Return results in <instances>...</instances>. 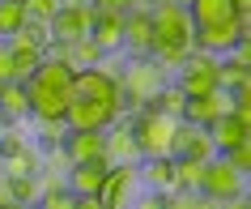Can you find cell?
I'll return each mask as SVG.
<instances>
[{"mask_svg": "<svg viewBox=\"0 0 251 209\" xmlns=\"http://www.w3.org/2000/svg\"><path fill=\"white\" fill-rule=\"evenodd\" d=\"M4 128H9V119H4V111H0V132H4Z\"/></svg>", "mask_w": 251, "mask_h": 209, "instance_id": "obj_44", "label": "cell"}, {"mask_svg": "<svg viewBox=\"0 0 251 209\" xmlns=\"http://www.w3.org/2000/svg\"><path fill=\"white\" fill-rule=\"evenodd\" d=\"M141 179L153 188V192H175V158H141Z\"/></svg>", "mask_w": 251, "mask_h": 209, "instance_id": "obj_20", "label": "cell"}, {"mask_svg": "<svg viewBox=\"0 0 251 209\" xmlns=\"http://www.w3.org/2000/svg\"><path fill=\"white\" fill-rule=\"evenodd\" d=\"M22 145H26V141H22V128H17V124H9V128L0 132V162H4V158H13Z\"/></svg>", "mask_w": 251, "mask_h": 209, "instance_id": "obj_33", "label": "cell"}, {"mask_svg": "<svg viewBox=\"0 0 251 209\" xmlns=\"http://www.w3.org/2000/svg\"><path fill=\"white\" fill-rule=\"evenodd\" d=\"M90 39H94V47H98L102 56L124 52V13H115V9H98V13H94Z\"/></svg>", "mask_w": 251, "mask_h": 209, "instance_id": "obj_15", "label": "cell"}, {"mask_svg": "<svg viewBox=\"0 0 251 209\" xmlns=\"http://www.w3.org/2000/svg\"><path fill=\"white\" fill-rule=\"evenodd\" d=\"M60 154L68 158V167L77 162H90V158H106V132H94V128H68Z\"/></svg>", "mask_w": 251, "mask_h": 209, "instance_id": "obj_13", "label": "cell"}, {"mask_svg": "<svg viewBox=\"0 0 251 209\" xmlns=\"http://www.w3.org/2000/svg\"><path fill=\"white\" fill-rule=\"evenodd\" d=\"M243 81H251V68L238 64V60H230V56H222L217 60V90H234V86H243Z\"/></svg>", "mask_w": 251, "mask_h": 209, "instance_id": "obj_25", "label": "cell"}, {"mask_svg": "<svg viewBox=\"0 0 251 209\" xmlns=\"http://www.w3.org/2000/svg\"><path fill=\"white\" fill-rule=\"evenodd\" d=\"M234 9L238 13H251V0H234Z\"/></svg>", "mask_w": 251, "mask_h": 209, "instance_id": "obj_41", "label": "cell"}, {"mask_svg": "<svg viewBox=\"0 0 251 209\" xmlns=\"http://www.w3.org/2000/svg\"><path fill=\"white\" fill-rule=\"evenodd\" d=\"M22 13L26 22H51L60 13V0H22Z\"/></svg>", "mask_w": 251, "mask_h": 209, "instance_id": "obj_30", "label": "cell"}, {"mask_svg": "<svg viewBox=\"0 0 251 209\" xmlns=\"http://www.w3.org/2000/svg\"><path fill=\"white\" fill-rule=\"evenodd\" d=\"M13 183V201L17 205H34L43 196V188H39V175H17V179H9Z\"/></svg>", "mask_w": 251, "mask_h": 209, "instance_id": "obj_29", "label": "cell"}, {"mask_svg": "<svg viewBox=\"0 0 251 209\" xmlns=\"http://www.w3.org/2000/svg\"><path fill=\"white\" fill-rule=\"evenodd\" d=\"M166 209H222V201H213L204 192H166Z\"/></svg>", "mask_w": 251, "mask_h": 209, "instance_id": "obj_26", "label": "cell"}, {"mask_svg": "<svg viewBox=\"0 0 251 209\" xmlns=\"http://www.w3.org/2000/svg\"><path fill=\"white\" fill-rule=\"evenodd\" d=\"M175 86L187 94V98H204V94L217 90V56L209 52H192L179 64V73H175Z\"/></svg>", "mask_w": 251, "mask_h": 209, "instance_id": "obj_4", "label": "cell"}, {"mask_svg": "<svg viewBox=\"0 0 251 209\" xmlns=\"http://www.w3.org/2000/svg\"><path fill=\"white\" fill-rule=\"evenodd\" d=\"M175 124L179 119L158 116V111H132V137H136V154L141 158H171V141H175Z\"/></svg>", "mask_w": 251, "mask_h": 209, "instance_id": "obj_2", "label": "cell"}, {"mask_svg": "<svg viewBox=\"0 0 251 209\" xmlns=\"http://www.w3.org/2000/svg\"><path fill=\"white\" fill-rule=\"evenodd\" d=\"M175 9H192V0H171Z\"/></svg>", "mask_w": 251, "mask_h": 209, "instance_id": "obj_43", "label": "cell"}, {"mask_svg": "<svg viewBox=\"0 0 251 209\" xmlns=\"http://www.w3.org/2000/svg\"><path fill=\"white\" fill-rule=\"evenodd\" d=\"M0 209H34V205H17V201H4Z\"/></svg>", "mask_w": 251, "mask_h": 209, "instance_id": "obj_42", "label": "cell"}, {"mask_svg": "<svg viewBox=\"0 0 251 209\" xmlns=\"http://www.w3.org/2000/svg\"><path fill=\"white\" fill-rule=\"evenodd\" d=\"M94 4H77V9H60L51 17V39L55 43H77V39H90L94 30Z\"/></svg>", "mask_w": 251, "mask_h": 209, "instance_id": "obj_11", "label": "cell"}, {"mask_svg": "<svg viewBox=\"0 0 251 209\" xmlns=\"http://www.w3.org/2000/svg\"><path fill=\"white\" fill-rule=\"evenodd\" d=\"M9 56H13V81H30L47 52H9Z\"/></svg>", "mask_w": 251, "mask_h": 209, "instance_id": "obj_28", "label": "cell"}, {"mask_svg": "<svg viewBox=\"0 0 251 209\" xmlns=\"http://www.w3.org/2000/svg\"><path fill=\"white\" fill-rule=\"evenodd\" d=\"M124 52L132 60L153 56V17H149V9H128L124 13Z\"/></svg>", "mask_w": 251, "mask_h": 209, "instance_id": "obj_9", "label": "cell"}, {"mask_svg": "<svg viewBox=\"0 0 251 209\" xmlns=\"http://www.w3.org/2000/svg\"><path fill=\"white\" fill-rule=\"evenodd\" d=\"M183 103H187V94L179 90L175 81H166V86H162V90H158V94H153V98L145 103V111H158V116H171V119H179V116H183Z\"/></svg>", "mask_w": 251, "mask_h": 209, "instance_id": "obj_22", "label": "cell"}, {"mask_svg": "<svg viewBox=\"0 0 251 209\" xmlns=\"http://www.w3.org/2000/svg\"><path fill=\"white\" fill-rule=\"evenodd\" d=\"M200 179H204V162L175 158V188L179 192H200Z\"/></svg>", "mask_w": 251, "mask_h": 209, "instance_id": "obj_24", "label": "cell"}, {"mask_svg": "<svg viewBox=\"0 0 251 209\" xmlns=\"http://www.w3.org/2000/svg\"><path fill=\"white\" fill-rule=\"evenodd\" d=\"M0 111H4L9 124H22V119L30 116V94H26L22 81H4V86H0Z\"/></svg>", "mask_w": 251, "mask_h": 209, "instance_id": "obj_21", "label": "cell"}, {"mask_svg": "<svg viewBox=\"0 0 251 209\" xmlns=\"http://www.w3.org/2000/svg\"><path fill=\"white\" fill-rule=\"evenodd\" d=\"M230 111H234V98H230L226 90H213V94H204V98H187V103H183V116H179V119L196 124V128H209L213 119L230 116Z\"/></svg>", "mask_w": 251, "mask_h": 209, "instance_id": "obj_12", "label": "cell"}, {"mask_svg": "<svg viewBox=\"0 0 251 209\" xmlns=\"http://www.w3.org/2000/svg\"><path fill=\"white\" fill-rule=\"evenodd\" d=\"M136 179H141V171H136V162H115V167L106 171L102 188H98V201H102L106 209H124V201L132 196Z\"/></svg>", "mask_w": 251, "mask_h": 209, "instance_id": "obj_10", "label": "cell"}, {"mask_svg": "<svg viewBox=\"0 0 251 209\" xmlns=\"http://www.w3.org/2000/svg\"><path fill=\"white\" fill-rule=\"evenodd\" d=\"M34 209H77V196L68 192V188H55V192H43L34 201Z\"/></svg>", "mask_w": 251, "mask_h": 209, "instance_id": "obj_31", "label": "cell"}, {"mask_svg": "<svg viewBox=\"0 0 251 209\" xmlns=\"http://www.w3.org/2000/svg\"><path fill=\"white\" fill-rule=\"evenodd\" d=\"M22 22H26V13H22V0H0V39H13Z\"/></svg>", "mask_w": 251, "mask_h": 209, "instance_id": "obj_27", "label": "cell"}, {"mask_svg": "<svg viewBox=\"0 0 251 209\" xmlns=\"http://www.w3.org/2000/svg\"><path fill=\"white\" fill-rule=\"evenodd\" d=\"M106 171H111V162L106 158H90V162H77V167H68L64 175V188L73 196H98V188H102Z\"/></svg>", "mask_w": 251, "mask_h": 209, "instance_id": "obj_14", "label": "cell"}, {"mask_svg": "<svg viewBox=\"0 0 251 209\" xmlns=\"http://www.w3.org/2000/svg\"><path fill=\"white\" fill-rule=\"evenodd\" d=\"M226 162H230V167L234 171H243V175H247L251 171V141H238V145H230V149H226Z\"/></svg>", "mask_w": 251, "mask_h": 209, "instance_id": "obj_32", "label": "cell"}, {"mask_svg": "<svg viewBox=\"0 0 251 209\" xmlns=\"http://www.w3.org/2000/svg\"><path fill=\"white\" fill-rule=\"evenodd\" d=\"M247 17L251 13H238L230 17V22H222V26H204L196 30V52H209V56H230V47H234L238 39H247Z\"/></svg>", "mask_w": 251, "mask_h": 209, "instance_id": "obj_6", "label": "cell"}, {"mask_svg": "<svg viewBox=\"0 0 251 209\" xmlns=\"http://www.w3.org/2000/svg\"><path fill=\"white\" fill-rule=\"evenodd\" d=\"M77 209H106L98 196H77Z\"/></svg>", "mask_w": 251, "mask_h": 209, "instance_id": "obj_39", "label": "cell"}, {"mask_svg": "<svg viewBox=\"0 0 251 209\" xmlns=\"http://www.w3.org/2000/svg\"><path fill=\"white\" fill-rule=\"evenodd\" d=\"M4 201H13V183H9V175L0 171V205H4Z\"/></svg>", "mask_w": 251, "mask_h": 209, "instance_id": "obj_38", "label": "cell"}, {"mask_svg": "<svg viewBox=\"0 0 251 209\" xmlns=\"http://www.w3.org/2000/svg\"><path fill=\"white\" fill-rule=\"evenodd\" d=\"M119 119H124V116L115 111V103H94V98H73V107H68L64 124H68V128H94V132H106V128H115Z\"/></svg>", "mask_w": 251, "mask_h": 209, "instance_id": "obj_7", "label": "cell"}, {"mask_svg": "<svg viewBox=\"0 0 251 209\" xmlns=\"http://www.w3.org/2000/svg\"><path fill=\"white\" fill-rule=\"evenodd\" d=\"M39 167H43V158H39V149H34L30 141L22 145L13 158H4V162H0V171H4L9 179H17V175H39Z\"/></svg>", "mask_w": 251, "mask_h": 209, "instance_id": "obj_23", "label": "cell"}, {"mask_svg": "<svg viewBox=\"0 0 251 209\" xmlns=\"http://www.w3.org/2000/svg\"><path fill=\"white\" fill-rule=\"evenodd\" d=\"M39 137H43V141H51V145H64L68 124H64V119H39Z\"/></svg>", "mask_w": 251, "mask_h": 209, "instance_id": "obj_34", "label": "cell"}, {"mask_svg": "<svg viewBox=\"0 0 251 209\" xmlns=\"http://www.w3.org/2000/svg\"><path fill=\"white\" fill-rule=\"evenodd\" d=\"M171 158L209 162V158H217V149H213V141H209V132H204V128H196V124L179 119V124H175V141H171Z\"/></svg>", "mask_w": 251, "mask_h": 209, "instance_id": "obj_8", "label": "cell"}, {"mask_svg": "<svg viewBox=\"0 0 251 209\" xmlns=\"http://www.w3.org/2000/svg\"><path fill=\"white\" fill-rule=\"evenodd\" d=\"M149 17H153V60L162 64V73H179V64L196 52V26L187 9L162 4V9H149Z\"/></svg>", "mask_w": 251, "mask_h": 209, "instance_id": "obj_1", "label": "cell"}, {"mask_svg": "<svg viewBox=\"0 0 251 209\" xmlns=\"http://www.w3.org/2000/svg\"><path fill=\"white\" fill-rule=\"evenodd\" d=\"M94 9H115V13H128V9H145V0H90Z\"/></svg>", "mask_w": 251, "mask_h": 209, "instance_id": "obj_35", "label": "cell"}, {"mask_svg": "<svg viewBox=\"0 0 251 209\" xmlns=\"http://www.w3.org/2000/svg\"><path fill=\"white\" fill-rule=\"evenodd\" d=\"M77 4H90V0H60V9H77Z\"/></svg>", "mask_w": 251, "mask_h": 209, "instance_id": "obj_40", "label": "cell"}, {"mask_svg": "<svg viewBox=\"0 0 251 209\" xmlns=\"http://www.w3.org/2000/svg\"><path fill=\"white\" fill-rule=\"evenodd\" d=\"M136 209H166V196H162V192H153V196H145V201H141Z\"/></svg>", "mask_w": 251, "mask_h": 209, "instance_id": "obj_37", "label": "cell"}, {"mask_svg": "<svg viewBox=\"0 0 251 209\" xmlns=\"http://www.w3.org/2000/svg\"><path fill=\"white\" fill-rule=\"evenodd\" d=\"M247 128L251 124H243V119H234V116H222V119H213L209 128V141H213V149L217 154H226L230 145H238V141H247Z\"/></svg>", "mask_w": 251, "mask_h": 209, "instance_id": "obj_19", "label": "cell"}, {"mask_svg": "<svg viewBox=\"0 0 251 209\" xmlns=\"http://www.w3.org/2000/svg\"><path fill=\"white\" fill-rule=\"evenodd\" d=\"M4 81H13V56H9V47H0V86Z\"/></svg>", "mask_w": 251, "mask_h": 209, "instance_id": "obj_36", "label": "cell"}, {"mask_svg": "<svg viewBox=\"0 0 251 209\" xmlns=\"http://www.w3.org/2000/svg\"><path fill=\"white\" fill-rule=\"evenodd\" d=\"M106 162L115 167V162H141V154H136V137L132 128L119 119L115 128H106Z\"/></svg>", "mask_w": 251, "mask_h": 209, "instance_id": "obj_18", "label": "cell"}, {"mask_svg": "<svg viewBox=\"0 0 251 209\" xmlns=\"http://www.w3.org/2000/svg\"><path fill=\"white\" fill-rule=\"evenodd\" d=\"M51 43H55L51 39V22H22L17 34L4 43V47H9V52H47Z\"/></svg>", "mask_w": 251, "mask_h": 209, "instance_id": "obj_16", "label": "cell"}, {"mask_svg": "<svg viewBox=\"0 0 251 209\" xmlns=\"http://www.w3.org/2000/svg\"><path fill=\"white\" fill-rule=\"evenodd\" d=\"M243 188H247V175L234 171L222 154L204 162V179H200V192H204V196H213V201H222V205H226V201L243 196Z\"/></svg>", "mask_w": 251, "mask_h": 209, "instance_id": "obj_5", "label": "cell"}, {"mask_svg": "<svg viewBox=\"0 0 251 209\" xmlns=\"http://www.w3.org/2000/svg\"><path fill=\"white\" fill-rule=\"evenodd\" d=\"M187 17H192L196 30H204V26H222V22L238 17V9H234V0H192Z\"/></svg>", "mask_w": 251, "mask_h": 209, "instance_id": "obj_17", "label": "cell"}, {"mask_svg": "<svg viewBox=\"0 0 251 209\" xmlns=\"http://www.w3.org/2000/svg\"><path fill=\"white\" fill-rule=\"evenodd\" d=\"M115 81H119V90H124V98H128V111H141L166 86V73H162V64L153 56H141V60H128L124 77H115Z\"/></svg>", "mask_w": 251, "mask_h": 209, "instance_id": "obj_3", "label": "cell"}]
</instances>
